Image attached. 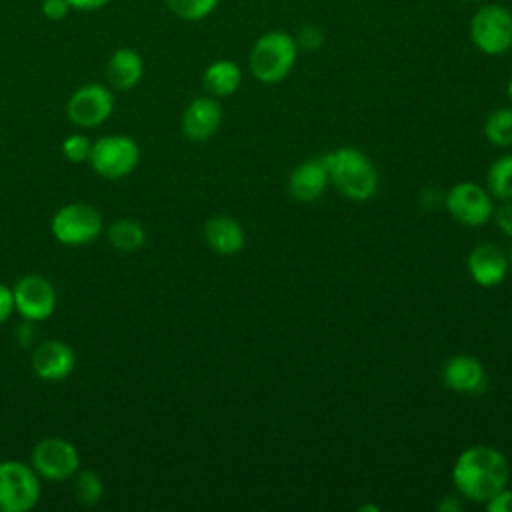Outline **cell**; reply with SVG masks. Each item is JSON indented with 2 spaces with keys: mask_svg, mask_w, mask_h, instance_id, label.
I'll use <instances>...</instances> for the list:
<instances>
[{
  "mask_svg": "<svg viewBox=\"0 0 512 512\" xmlns=\"http://www.w3.org/2000/svg\"><path fill=\"white\" fill-rule=\"evenodd\" d=\"M222 124V106L214 96L194 98L182 114V132L192 142L210 140Z\"/></svg>",
  "mask_w": 512,
  "mask_h": 512,
  "instance_id": "4fadbf2b",
  "label": "cell"
},
{
  "mask_svg": "<svg viewBox=\"0 0 512 512\" xmlns=\"http://www.w3.org/2000/svg\"><path fill=\"white\" fill-rule=\"evenodd\" d=\"M486 184L494 198L512 200V154H504L490 164Z\"/></svg>",
  "mask_w": 512,
  "mask_h": 512,
  "instance_id": "44dd1931",
  "label": "cell"
},
{
  "mask_svg": "<svg viewBox=\"0 0 512 512\" xmlns=\"http://www.w3.org/2000/svg\"><path fill=\"white\" fill-rule=\"evenodd\" d=\"M204 240L220 256H232L244 246V228L232 216H212L204 224Z\"/></svg>",
  "mask_w": 512,
  "mask_h": 512,
  "instance_id": "e0dca14e",
  "label": "cell"
},
{
  "mask_svg": "<svg viewBox=\"0 0 512 512\" xmlns=\"http://www.w3.org/2000/svg\"><path fill=\"white\" fill-rule=\"evenodd\" d=\"M484 136L498 148L512 146V106H500L488 114Z\"/></svg>",
  "mask_w": 512,
  "mask_h": 512,
  "instance_id": "7402d4cb",
  "label": "cell"
},
{
  "mask_svg": "<svg viewBox=\"0 0 512 512\" xmlns=\"http://www.w3.org/2000/svg\"><path fill=\"white\" fill-rule=\"evenodd\" d=\"M144 76V60L132 48H118L106 64V78L118 90H132Z\"/></svg>",
  "mask_w": 512,
  "mask_h": 512,
  "instance_id": "ac0fdd59",
  "label": "cell"
},
{
  "mask_svg": "<svg viewBox=\"0 0 512 512\" xmlns=\"http://www.w3.org/2000/svg\"><path fill=\"white\" fill-rule=\"evenodd\" d=\"M76 352L64 340L40 342L30 356L32 370L46 382H58L68 378L76 368Z\"/></svg>",
  "mask_w": 512,
  "mask_h": 512,
  "instance_id": "7c38bea8",
  "label": "cell"
},
{
  "mask_svg": "<svg viewBox=\"0 0 512 512\" xmlns=\"http://www.w3.org/2000/svg\"><path fill=\"white\" fill-rule=\"evenodd\" d=\"M74 498L84 506H94L104 496V482L94 470H78L72 476Z\"/></svg>",
  "mask_w": 512,
  "mask_h": 512,
  "instance_id": "603a6c76",
  "label": "cell"
},
{
  "mask_svg": "<svg viewBox=\"0 0 512 512\" xmlns=\"http://www.w3.org/2000/svg\"><path fill=\"white\" fill-rule=\"evenodd\" d=\"M328 182L330 176L322 158L304 160L290 172L288 192L298 202H312L324 194Z\"/></svg>",
  "mask_w": 512,
  "mask_h": 512,
  "instance_id": "9a60e30c",
  "label": "cell"
},
{
  "mask_svg": "<svg viewBox=\"0 0 512 512\" xmlns=\"http://www.w3.org/2000/svg\"><path fill=\"white\" fill-rule=\"evenodd\" d=\"M510 478L506 456L486 444L462 450L452 466V482L460 496L484 504L500 492Z\"/></svg>",
  "mask_w": 512,
  "mask_h": 512,
  "instance_id": "6da1fadb",
  "label": "cell"
},
{
  "mask_svg": "<svg viewBox=\"0 0 512 512\" xmlns=\"http://www.w3.org/2000/svg\"><path fill=\"white\" fill-rule=\"evenodd\" d=\"M108 2L112 0H68L72 10H80V12H92V10H100L104 8Z\"/></svg>",
  "mask_w": 512,
  "mask_h": 512,
  "instance_id": "1f68e13d",
  "label": "cell"
},
{
  "mask_svg": "<svg viewBox=\"0 0 512 512\" xmlns=\"http://www.w3.org/2000/svg\"><path fill=\"white\" fill-rule=\"evenodd\" d=\"M484 504H486V510L490 512H512V488L504 486Z\"/></svg>",
  "mask_w": 512,
  "mask_h": 512,
  "instance_id": "f1b7e54d",
  "label": "cell"
},
{
  "mask_svg": "<svg viewBox=\"0 0 512 512\" xmlns=\"http://www.w3.org/2000/svg\"><path fill=\"white\" fill-rule=\"evenodd\" d=\"M88 162L102 178L120 180L136 170L140 162V146L126 134L100 136L92 142Z\"/></svg>",
  "mask_w": 512,
  "mask_h": 512,
  "instance_id": "8992f818",
  "label": "cell"
},
{
  "mask_svg": "<svg viewBox=\"0 0 512 512\" xmlns=\"http://www.w3.org/2000/svg\"><path fill=\"white\" fill-rule=\"evenodd\" d=\"M102 228V214L88 202H68L50 220L52 236L64 246L92 244L102 234Z\"/></svg>",
  "mask_w": 512,
  "mask_h": 512,
  "instance_id": "5b68a950",
  "label": "cell"
},
{
  "mask_svg": "<svg viewBox=\"0 0 512 512\" xmlns=\"http://www.w3.org/2000/svg\"><path fill=\"white\" fill-rule=\"evenodd\" d=\"M330 182L348 200H370L378 190V172L372 160L356 148H338L322 156Z\"/></svg>",
  "mask_w": 512,
  "mask_h": 512,
  "instance_id": "7a4b0ae2",
  "label": "cell"
},
{
  "mask_svg": "<svg viewBox=\"0 0 512 512\" xmlns=\"http://www.w3.org/2000/svg\"><path fill=\"white\" fill-rule=\"evenodd\" d=\"M494 216V222H496V228L512 238V200H502V204L492 212Z\"/></svg>",
  "mask_w": 512,
  "mask_h": 512,
  "instance_id": "4316f807",
  "label": "cell"
},
{
  "mask_svg": "<svg viewBox=\"0 0 512 512\" xmlns=\"http://www.w3.org/2000/svg\"><path fill=\"white\" fill-rule=\"evenodd\" d=\"M40 500V476L32 464L0 462V512H28Z\"/></svg>",
  "mask_w": 512,
  "mask_h": 512,
  "instance_id": "52a82bcc",
  "label": "cell"
},
{
  "mask_svg": "<svg viewBox=\"0 0 512 512\" xmlns=\"http://www.w3.org/2000/svg\"><path fill=\"white\" fill-rule=\"evenodd\" d=\"M114 112V94L104 84H84L76 88L66 104V114L80 128H96Z\"/></svg>",
  "mask_w": 512,
  "mask_h": 512,
  "instance_id": "9c48e42d",
  "label": "cell"
},
{
  "mask_svg": "<svg viewBox=\"0 0 512 512\" xmlns=\"http://www.w3.org/2000/svg\"><path fill=\"white\" fill-rule=\"evenodd\" d=\"M440 510H452V512H456V510H460L462 506L458 504V500H454L452 496H446V500L444 502H440V506H438Z\"/></svg>",
  "mask_w": 512,
  "mask_h": 512,
  "instance_id": "d6a6232c",
  "label": "cell"
},
{
  "mask_svg": "<svg viewBox=\"0 0 512 512\" xmlns=\"http://www.w3.org/2000/svg\"><path fill=\"white\" fill-rule=\"evenodd\" d=\"M506 256H508V266L512 268V246H510V250H508V254H506Z\"/></svg>",
  "mask_w": 512,
  "mask_h": 512,
  "instance_id": "e575fe53",
  "label": "cell"
},
{
  "mask_svg": "<svg viewBox=\"0 0 512 512\" xmlns=\"http://www.w3.org/2000/svg\"><path fill=\"white\" fill-rule=\"evenodd\" d=\"M462 2H472V4H482V2H486V0H462Z\"/></svg>",
  "mask_w": 512,
  "mask_h": 512,
  "instance_id": "d590c367",
  "label": "cell"
},
{
  "mask_svg": "<svg viewBox=\"0 0 512 512\" xmlns=\"http://www.w3.org/2000/svg\"><path fill=\"white\" fill-rule=\"evenodd\" d=\"M468 34L472 44L486 56H500L512 44V12L494 2H482L470 18Z\"/></svg>",
  "mask_w": 512,
  "mask_h": 512,
  "instance_id": "277c9868",
  "label": "cell"
},
{
  "mask_svg": "<svg viewBox=\"0 0 512 512\" xmlns=\"http://www.w3.org/2000/svg\"><path fill=\"white\" fill-rule=\"evenodd\" d=\"M446 210L464 226H484L494 212L492 194L474 182H458L446 192Z\"/></svg>",
  "mask_w": 512,
  "mask_h": 512,
  "instance_id": "30bf717a",
  "label": "cell"
},
{
  "mask_svg": "<svg viewBox=\"0 0 512 512\" xmlns=\"http://www.w3.org/2000/svg\"><path fill=\"white\" fill-rule=\"evenodd\" d=\"M506 92H508V98L512 100V76H510V80H508V86H506Z\"/></svg>",
  "mask_w": 512,
  "mask_h": 512,
  "instance_id": "836d02e7",
  "label": "cell"
},
{
  "mask_svg": "<svg viewBox=\"0 0 512 512\" xmlns=\"http://www.w3.org/2000/svg\"><path fill=\"white\" fill-rule=\"evenodd\" d=\"M298 46L292 34L284 30H270L260 34L248 54L250 74L262 84L282 82L294 68Z\"/></svg>",
  "mask_w": 512,
  "mask_h": 512,
  "instance_id": "3957f363",
  "label": "cell"
},
{
  "mask_svg": "<svg viewBox=\"0 0 512 512\" xmlns=\"http://www.w3.org/2000/svg\"><path fill=\"white\" fill-rule=\"evenodd\" d=\"M30 464L36 474L48 482H62L80 470V454L70 440L52 436L32 448Z\"/></svg>",
  "mask_w": 512,
  "mask_h": 512,
  "instance_id": "ba28073f",
  "label": "cell"
},
{
  "mask_svg": "<svg viewBox=\"0 0 512 512\" xmlns=\"http://www.w3.org/2000/svg\"><path fill=\"white\" fill-rule=\"evenodd\" d=\"M470 278L480 286H496L508 272V256L496 244H478L466 260Z\"/></svg>",
  "mask_w": 512,
  "mask_h": 512,
  "instance_id": "5bb4252c",
  "label": "cell"
},
{
  "mask_svg": "<svg viewBox=\"0 0 512 512\" xmlns=\"http://www.w3.org/2000/svg\"><path fill=\"white\" fill-rule=\"evenodd\" d=\"M220 0H164L166 8L186 22H198L210 16Z\"/></svg>",
  "mask_w": 512,
  "mask_h": 512,
  "instance_id": "cb8c5ba5",
  "label": "cell"
},
{
  "mask_svg": "<svg viewBox=\"0 0 512 512\" xmlns=\"http://www.w3.org/2000/svg\"><path fill=\"white\" fill-rule=\"evenodd\" d=\"M92 152V140L80 132L68 134L62 140V154L66 156L68 162L72 164H80V162H88Z\"/></svg>",
  "mask_w": 512,
  "mask_h": 512,
  "instance_id": "d4e9b609",
  "label": "cell"
},
{
  "mask_svg": "<svg viewBox=\"0 0 512 512\" xmlns=\"http://www.w3.org/2000/svg\"><path fill=\"white\" fill-rule=\"evenodd\" d=\"M14 294L12 288L0 282V324H4L14 314Z\"/></svg>",
  "mask_w": 512,
  "mask_h": 512,
  "instance_id": "f546056e",
  "label": "cell"
},
{
  "mask_svg": "<svg viewBox=\"0 0 512 512\" xmlns=\"http://www.w3.org/2000/svg\"><path fill=\"white\" fill-rule=\"evenodd\" d=\"M510 52H512V44H510Z\"/></svg>",
  "mask_w": 512,
  "mask_h": 512,
  "instance_id": "8d00e7d4",
  "label": "cell"
},
{
  "mask_svg": "<svg viewBox=\"0 0 512 512\" xmlns=\"http://www.w3.org/2000/svg\"><path fill=\"white\" fill-rule=\"evenodd\" d=\"M14 310L32 322L48 320L56 310V290L52 282L40 274H26L14 286Z\"/></svg>",
  "mask_w": 512,
  "mask_h": 512,
  "instance_id": "8fae6325",
  "label": "cell"
},
{
  "mask_svg": "<svg viewBox=\"0 0 512 512\" xmlns=\"http://www.w3.org/2000/svg\"><path fill=\"white\" fill-rule=\"evenodd\" d=\"M36 324L38 322H32V320H24L18 330H16V338L22 346H30L34 340H36Z\"/></svg>",
  "mask_w": 512,
  "mask_h": 512,
  "instance_id": "4dcf8cb0",
  "label": "cell"
},
{
  "mask_svg": "<svg viewBox=\"0 0 512 512\" xmlns=\"http://www.w3.org/2000/svg\"><path fill=\"white\" fill-rule=\"evenodd\" d=\"M294 40H296L298 50L316 52V50H320V48L324 46L326 36H324V30H322L320 26H316V24H304V26L298 28Z\"/></svg>",
  "mask_w": 512,
  "mask_h": 512,
  "instance_id": "484cf974",
  "label": "cell"
},
{
  "mask_svg": "<svg viewBox=\"0 0 512 512\" xmlns=\"http://www.w3.org/2000/svg\"><path fill=\"white\" fill-rule=\"evenodd\" d=\"M442 380L446 388L470 394L484 388V366L470 354H456L446 360L442 368Z\"/></svg>",
  "mask_w": 512,
  "mask_h": 512,
  "instance_id": "2e32d148",
  "label": "cell"
},
{
  "mask_svg": "<svg viewBox=\"0 0 512 512\" xmlns=\"http://www.w3.org/2000/svg\"><path fill=\"white\" fill-rule=\"evenodd\" d=\"M40 10H42V16L48 20H62L70 14L72 8L68 0H42Z\"/></svg>",
  "mask_w": 512,
  "mask_h": 512,
  "instance_id": "83f0119b",
  "label": "cell"
},
{
  "mask_svg": "<svg viewBox=\"0 0 512 512\" xmlns=\"http://www.w3.org/2000/svg\"><path fill=\"white\" fill-rule=\"evenodd\" d=\"M242 84V70L234 60H214L202 74L204 90L214 98L232 96Z\"/></svg>",
  "mask_w": 512,
  "mask_h": 512,
  "instance_id": "d6986e66",
  "label": "cell"
},
{
  "mask_svg": "<svg viewBox=\"0 0 512 512\" xmlns=\"http://www.w3.org/2000/svg\"><path fill=\"white\" fill-rule=\"evenodd\" d=\"M108 240L120 252H134L144 246L146 230L136 218H118L108 228Z\"/></svg>",
  "mask_w": 512,
  "mask_h": 512,
  "instance_id": "ffe728a7",
  "label": "cell"
}]
</instances>
